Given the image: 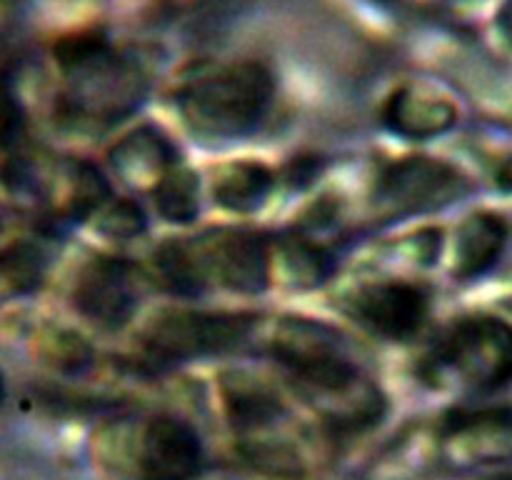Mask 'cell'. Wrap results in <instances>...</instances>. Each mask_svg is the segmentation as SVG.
<instances>
[{
	"label": "cell",
	"mask_w": 512,
	"mask_h": 480,
	"mask_svg": "<svg viewBox=\"0 0 512 480\" xmlns=\"http://www.w3.org/2000/svg\"><path fill=\"white\" fill-rule=\"evenodd\" d=\"M273 353L295 375L308 398L333 408L335 423H360L378 415V390L360 375L338 335L313 320H285Z\"/></svg>",
	"instance_id": "obj_1"
},
{
	"label": "cell",
	"mask_w": 512,
	"mask_h": 480,
	"mask_svg": "<svg viewBox=\"0 0 512 480\" xmlns=\"http://www.w3.org/2000/svg\"><path fill=\"white\" fill-rule=\"evenodd\" d=\"M273 90V78L263 65L228 63L188 80L178 93V110L198 135L240 138L265 118Z\"/></svg>",
	"instance_id": "obj_2"
},
{
	"label": "cell",
	"mask_w": 512,
	"mask_h": 480,
	"mask_svg": "<svg viewBox=\"0 0 512 480\" xmlns=\"http://www.w3.org/2000/svg\"><path fill=\"white\" fill-rule=\"evenodd\" d=\"M430 380L495 385L512 375V330L498 320H468L450 330L428 358Z\"/></svg>",
	"instance_id": "obj_3"
},
{
	"label": "cell",
	"mask_w": 512,
	"mask_h": 480,
	"mask_svg": "<svg viewBox=\"0 0 512 480\" xmlns=\"http://www.w3.org/2000/svg\"><path fill=\"white\" fill-rule=\"evenodd\" d=\"M253 315L168 310L143 333V348L158 363H183L203 355L225 353L248 338Z\"/></svg>",
	"instance_id": "obj_4"
},
{
	"label": "cell",
	"mask_w": 512,
	"mask_h": 480,
	"mask_svg": "<svg viewBox=\"0 0 512 480\" xmlns=\"http://www.w3.org/2000/svg\"><path fill=\"white\" fill-rule=\"evenodd\" d=\"M193 250L203 283L215 280L238 293H258L268 285V248L258 235L243 230H225L200 240Z\"/></svg>",
	"instance_id": "obj_5"
},
{
	"label": "cell",
	"mask_w": 512,
	"mask_h": 480,
	"mask_svg": "<svg viewBox=\"0 0 512 480\" xmlns=\"http://www.w3.org/2000/svg\"><path fill=\"white\" fill-rule=\"evenodd\" d=\"M138 465L143 480H195L203 465V445L185 420L160 415L140 435Z\"/></svg>",
	"instance_id": "obj_6"
},
{
	"label": "cell",
	"mask_w": 512,
	"mask_h": 480,
	"mask_svg": "<svg viewBox=\"0 0 512 480\" xmlns=\"http://www.w3.org/2000/svg\"><path fill=\"white\" fill-rule=\"evenodd\" d=\"M428 295L423 288L403 280L368 285L355 298V315L365 328L390 340H408L428 318Z\"/></svg>",
	"instance_id": "obj_7"
},
{
	"label": "cell",
	"mask_w": 512,
	"mask_h": 480,
	"mask_svg": "<svg viewBox=\"0 0 512 480\" xmlns=\"http://www.w3.org/2000/svg\"><path fill=\"white\" fill-rule=\"evenodd\" d=\"M455 188H458V175L448 165L438 160L413 158L393 165L383 175L378 195L383 203L393 205L400 213H413V210L448 203Z\"/></svg>",
	"instance_id": "obj_8"
},
{
	"label": "cell",
	"mask_w": 512,
	"mask_h": 480,
	"mask_svg": "<svg viewBox=\"0 0 512 480\" xmlns=\"http://www.w3.org/2000/svg\"><path fill=\"white\" fill-rule=\"evenodd\" d=\"M78 305L95 323L118 328L135 310V285L123 260H95L78 285Z\"/></svg>",
	"instance_id": "obj_9"
},
{
	"label": "cell",
	"mask_w": 512,
	"mask_h": 480,
	"mask_svg": "<svg viewBox=\"0 0 512 480\" xmlns=\"http://www.w3.org/2000/svg\"><path fill=\"white\" fill-rule=\"evenodd\" d=\"M388 125L405 138H435L455 123V108L448 98H440L435 90L410 85L403 88L388 105Z\"/></svg>",
	"instance_id": "obj_10"
},
{
	"label": "cell",
	"mask_w": 512,
	"mask_h": 480,
	"mask_svg": "<svg viewBox=\"0 0 512 480\" xmlns=\"http://www.w3.org/2000/svg\"><path fill=\"white\" fill-rule=\"evenodd\" d=\"M273 188V175L260 163H235L215 180V198L230 210H255Z\"/></svg>",
	"instance_id": "obj_11"
},
{
	"label": "cell",
	"mask_w": 512,
	"mask_h": 480,
	"mask_svg": "<svg viewBox=\"0 0 512 480\" xmlns=\"http://www.w3.org/2000/svg\"><path fill=\"white\" fill-rule=\"evenodd\" d=\"M503 245V228L495 218H470L460 228L458 243H455V273L475 275L488 268L500 253Z\"/></svg>",
	"instance_id": "obj_12"
},
{
	"label": "cell",
	"mask_w": 512,
	"mask_h": 480,
	"mask_svg": "<svg viewBox=\"0 0 512 480\" xmlns=\"http://www.w3.org/2000/svg\"><path fill=\"white\" fill-rule=\"evenodd\" d=\"M170 163H173V150L153 133H135L115 150V168L133 183L143 180L148 173H158L163 180Z\"/></svg>",
	"instance_id": "obj_13"
},
{
	"label": "cell",
	"mask_w": 512,
	"mask_h": 480,
	"mask_svg": "<svg viewBox=\"0 0 512 480\" xmlns=\"http://www.w3.org/2000/svg\"><path fill=\"white\" fill-rule=\"evenodd\" d=\"M155 205L170 223H190L198 215V180L190 170L173 168L155 185Z\"/></svg>",
	"instance_id": "obj_14"
},
{
	"label": "cell",
	"mask_w": 512,
	"mask_h": 480,
	"mask_svg": "<svg viewBox=\"0 0 512 480\" xmlns=\"http://www.w3.org/2000/svg\"><path fill=\"white\" fill-rule=\"evenodd\" d=\"M145 228V218L138 205L133 203H113L108 205L105 215V230L110 238H133Z\"/></svg>",
	"instance_id": "obj_15"
}]
</instances>
